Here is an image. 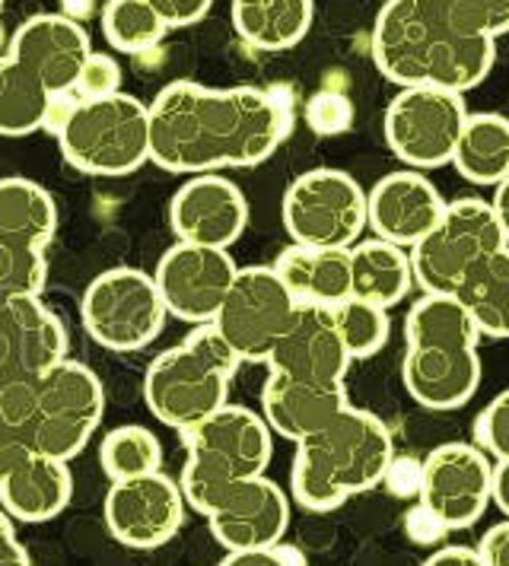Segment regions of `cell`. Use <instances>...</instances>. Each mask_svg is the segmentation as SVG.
<instances>
[{"label": "cell", "mask_w": 509, "mask_h": 566, "mask_svg": "<svg viewBox=\"0 0 509 566\" xmlns=\"http://www.w3.org/2000/svg\"><path fill=\"white\" fill-rule=\"evenodd\" d=\"M373 61L395 86H439L465 96L490 77L497 42L458 32L449 0H382Z\"/></svg>", "instance_id": "cell-2"}, {"label": "cell", "mask_w": 509, "mask_h": 566, "mask_svg": "<svg viewBox=\"0 0 509 566\" xmlns=\"http://www.w3.org/2000/svg\"><path fill=\"white\" fill-rule=\"evenodd\" d=\"M0 566H32L25 544L17 535L13 518L0 510Z\"/></svg>", "instance_id": "cell-44"}, {"label": "cell", "mask_w": 509, "mask_h": 566, "mask_svg": "<svg viewBox=\"0 0 509 566\" xmlns=\"http://www.w3.org/2000/svg\"><path fill=\"white\" fill-rule=\"evenodd\" d=\"M169 312L153 283L137 268H108L86 286L80 300L83 332L105 350L134 354L163 335Z\"/></svg>", "instance_id": "cell-9"}, {"label": "cell", "mask_w": 509, "mask_h": 566, "mask_svg": "<svg viewBox=\"0 0 509 566\" xmlns=\"http://www.w3.org/2000/svg\"><path fill=\"white\" fill-rule=\"evenodd\" d=\"M102 413L105 388L100 376L67 357L32 379L25 442L32 452L51 455L58 462H74L100 430Z\"/></svg>", "instance_id": "cell-7"}, {"label": "cell", "mask_w": 509, "mask_h": 566, "mask_svg": "<svg viewBox=\"0 0 509 566\" xmlns=\"http://www.w3.org/2000/svg\"><path fill=\"white\" fill-rule=\"evenodd\" d=\"M0 10H3V0H0Z\"/></svg>", "instance_id": "cell-49"}, {"label": "cell", "mask_w": 509, "mask_h": 566, "mask_svg": "<svg viewBox=\"0 0 509 566\" xmlns=\"http://www.w3.org/2000/svg\"><path fill=\"white\" fill-rule=\"evenodd\" d=\"M305 122H309V128L315 130V134H322V137L344 134L354 125V105L337 90H322V93H315L305 103Z\"/></svg>", "instance_id": "cell-40"}, {"label": "cell", "mask_w": 509, "mask_h": 566, "mask_svg": "<svg viewBox=\"0 0 509 566\" xmlns=\"http://www.w3.org/2000/svg\"><path fill=\"white\" fill-rule=\"evenodd\" d=\"M54 96L10 54L0 57V137H29L49 128Z\"/></svg>", "instance_id": "cell-32"}, {"label": "cell", "mask_w": 509, "mask_h": 566, "mask_svg": "<svg viewBox=\"0 0 509 566\" xmlns=\"http://www.w3.org/2000/svg\"><path fill=\"white\" fill-rule=\"evenodd\" d=\"M453 166L465 181L497 188L509 179V118L500 112H468Z\"/></svg>", "instance_id": "cell-28"}, {"label": "cell", "mask_w": 509, "mask_h": 566, "mask_svg": "<svg viewBox=\"0 0 509 566\" xmlns=\"http://www.w3.org/2000/svg\"><path fill=\"white\" fill-rule=\"evenodd\" d=\"M420 566H484V560L481 554L468 544H446V547L433 551Z\"/></svg>", "instance_id": "cell-46"}, {"label": "cell", "mask_w": 509, "mask_h": 566, "mask_svg": "<svg viewBox=\"0 0 509 566\" xmlns=\"http://www.w3.org/2000/svg\"><path fill=\"white\" fill-rule=\"evenodd\" d=\"M456 296L481 337H509V245L475 264L458 283Z\"/></svg>", "instance_id": "cell-31"}, {"label": "cell", "mask_w": 509, "mask_h": 566, "mask_svg": "<svg viewBox=\"0 0 509 566\" xmlns=\"http://www.w3.org/2000/svg\"><path fill=\"white\" fill-rule=\"evenodd\" d=\"M54 232L58 205L39 181L0 179V239L45 252Z\"/></svg>", "instance_id": "cell-30"}, {"label": "cell", "mask_w": 509, "mask_h": 566, "mask_svg": "<svg viewBox=\"0 0 509 566\" xmlns=\"http://www.w3.org/2000/svg\"><path fill=\"white\" fill-rule=\"evenodd\" d=\"M220 566H305V557L290 544L254 547V551H227Z\"/></svg>", "instance_id": "cell-41"}, {"label": "cell", "mask_w": 509, "mask_h": 566, "mask_svg": "<svg viewBox=\"0 0 509 566\" xmlns=\"http://www.w3.org/2000/svg\"><path fill=\"white\" fill-rule=\"evenodd\" d=\"M102 32L115 52L144 54L169 35V27L147 0H108L102 7Z\"/></svg>", "instance_id": "cell-34"}, {"label": "cell", "mask_w": 509, "mask_h": 566, "mask_svg": "<svg viewBox=\"0 0 509 566\" xmlns=\"http://www.w3.org/2000/svg\"><path fill=\"white\" fill-rule=\"evenodd\" d=\"M229 17L236 35L254 52H287L309 35L315 0H232Z\"/></svg>", "instance_id": "cell-26"}, {"label": "cell", "mask_w": 509, "mask_h": 566, "mask_svg": "<svg viewBox=\"0 0 509 566\" xmlns=\"http://www.w3.org/2000/svg\"><path fill=\"white\" fill-rule=\"evenodd\" d=\"M90 52H93V45H90L86 29L67 13L29 17L17 27L10 45H7V54L13 61H20L32 77L42 80V86L54 99H61L74 90L80 67L90 57Z\"/></svg>", "instance_id": "cell-19"}, {"label": "cell", "mask_w": 509, "mask_h": 566, "mask_svg": "<svg viewBox=\"0 0 509 566\" xmlns=\"http://www.w3.org/2000/svg\"><path fill=\"white\" fill-rule=\"evenodd\" d=\"M351 408L344 382H305L268 373L261 388V417L271 433L290 442L312 437L341 411Z\"/></svg>", "instance_id": "cell-22"}, {"label": "cell", "mask_w": 509, "mask_h": 566, "mask_svg": "<svg viewBox=\"0 0 509 566\" xmlns=\"http://www.w3.org/2000/svg\"><path fill=\"white\" fill-rule=\"evenodd\" d=\"M283 230L297 245L351 249L366 232V191L344 169H309L283 191Z\"/></svg>", "instance_id": "cell-10"}, {"label": "cell", "mask_w": 509, "mask_h": 566, "mask_svg": "<svg viewBox=\"0 0 509 566\" xmlns=\"http://www.w3.org/2000/svg\"><path fill=\"white\" fill-rule=\"evenodd\" d=\"M494 213H497V220H500V227H503V235H507L509 242V179L500 181L497 188H494Z\"/></svg>", "instance_id": "cell-48"}, {"label": "cell", "mask_w": 509, "mask_h": 566, "mask_svg": "<svg viewBox=\"0 0 509 566\" xmlns=\"http://www.w3.org/2000/svg\"><path fill=\"white\" fill-rule=\"evenodd\" d=\"M494 462L475 442H443L420 462V510L443 532L471 528L490 506Z\"/></svg>", "instance_id": "cell-13"}, {"label": "cell", "mask_w": 509, "mask_h": 566, "mask_svg": "<svg viewBox=\"0 0 509 566\" xmlns=\"http://www.w3.org/2000/svg\"><path fill=\"white\" fill-rule=\"evenodd\" d=\"M449 17L458 32L497 42L509 32V0H449Z\"/></svg>", "instance_id": "cell-37"}, {"label": "cell", "mask_w": 509, "mask_h": 566, "mask_svg": "<svg viewBox=\"0 0 509 566\" xmlns=\"http://www.w3.org/2000/svg\"><path fill=\"white\" fill-rule=\"evenodd\" d=\"M54 134L64 163L83 176L118 179L150 163L147 105L127 93L80 99L64 112Z\"/></svg>", "instance_id": "cell-6"}, {"label": "cell", "mask_w": 509, "mask_h": 566, "mask_svg": "<svg viewBox=\"0 0 509 566\" xmlns=\"http://www.w3.org/2000/svg\"><path fill=\"white\" fill-rule=\"evenodd\" d=\"M395 459L392 430L373 411L347 408L297 442L290 493L309 513H331L356 493L380 488Z\"/></svg>", "instance_id": "cell-3"}, {"label": "cell", "mask_w": 509, "mask_h": 566, "mask_svg": "<svg viewBox=\"0 0 509 566\" xmlns=\"http://www.w3.org/2000/svg\"><path fill=\"white\" fill-rule=\"evenodd\" d=\"M468 105L461 93L439 86H402L385 108V144L407 169H439L453 163Z\"/></svg>", "instance_id": "cell-11"}, {"label": "cell", "mask_w": 509, "mask_h": 566, "mask_svg": "<svg viewBox=\"0 0 509 566\" xmlns=\"http://www.w3.org/2000/svg\"><path fill=\"white\" fill-rule=\"evenodd\" d=\"M45 281H49V258L42 249L0 239V303L13 296H42Z\"/></svg>", "instance_id": "cell-36"}, {"label": "cell", "mask_w": 509, "mask_h": 566, "mask_svg": "<svg viewBox=\"0 0 509 566\" xmlns=\"http://www.w3.org/2000/svg\"><path fill=\"white\" fill-rule=\"evenodd\" d=\"M29 452H32V449H29V442H25L23 433H17V430H10V427L0 423V488H3V481H7V474L23 462Z\"/></svg>", "instance_id": "cell-45"}, {"label": "cell", "mask_w": 509, "mask_h": 566, "mask_svg": "<svg viewBox=\"0 0 509 566\" xmlns=\"http://www.w3.org/2000/svg\"><path fill=\"white\" fill-rule=\"evenodd\" d=\"M490 503L509 518V459L494 462V481H490Z\"/></svg>", "instance_id": "cell-47"}, {"label": "cell", "mask_w": 509, "mask_h": 566, "mask_svg": "<svg viewBox=\"0 0 509 566\" xmlns=\"http://www.w3.org/2000/svg\"><path fill=\"white\" fill-rule=\"evenodd\" d=\"M71 496H74V474L67 462H58L42 452H29L3 481L0 510L13 522L39 525L64 513L71 506Z\"/></svg>", "instance_id": "cell-24"}, {"label": "cell", "mask_w": 509, "mask_h": 566, "mask_svg": "<svg viewBox=\"0 0 509 566\" xmlns=\"http://www.w3.org/2000/svg\"><path fill=\"white\" fill-rule=\"evenodd\" d=\"M67 328L42 296L0 303V388L42 376L54 363L67 360Z\"/></svg>", "instance_id": "cell-17"}, {"label": "cell", "mask_w": 509, "mask_h": 566, "mask_svg": "<svg viewBox=\"0 0 509 566\" xmlns=\"http://www.w3.org/2000/svg\"><path fill=\"white\" fill-rule=\"evenodd\" d=\"M484 366L478 350H436L407 347L402 382L407 395L427 411H458L481 386Z\"/></svg>", "instance_id": "cell-23"}, {"label": "cell", "mask_w": 509, "mask_h": 566, "mask_svg": "<svg viewBox=\"0 0 509 566\" xmlns=\"http://www.w3.org/2000/svg\"><path fill=\"white\" fill-rule=\"evenodd\" d=\"M334 325H337V335L344 340V350L351 360L376 357L388 344V332H392L388 310L354 300V296H347L344 303L334 306Z\"/></svg>", "instance_id": "cell-35"}, {"label": "cell", "mask_w": 509, "mask_h": 566, "mask_svg": "<svg viewBox=\"0 0 509 566\" xmlns=\"http://www.w3.org/2000/svg\"><path fill=\"white\" fill-rule=\"evenodd\" d=\"M507 245V235L490 201H446L439 223L417 245L407 249L414 286H420L424 293H456L458 283L468 277L475 264Z\"/></svg>", "instance_id": "cell-8"}, {"label": "cell", "mask_w": 509, "mask_h": 566, "mask_svg": "<svg viewBox=\"0 0 509 566\" xmlns=\"http://www.w3.org/2000/svg\"><path fill=\"white\" fill-rule=\"evenodd\" d=\"M297 306H337L351 296V252L290 242L271 264Z\"/></svg>", "instance_id": "cell-25"}, {"label": "cell", "mask_w": 509, "mask_h": 566, "mask_svg": "<svg viewBox=\"0 0 509 566\" xmlns=\"http://www.w3.org/2000/svg\"><path fill=\"white\" fill-rule=\"evenodd\" d=\"M446 198L424 172L398 169L366 191V230L392 245L411 249L439 223Z\"/></svg>", "instance_id": "cell-20"}, {"label": "cell", "mask_w": 509, "mask_h": 566, "mask_svg": "<svg viewBox=\"0 0 509 566\" xmlns=\"http://www.w3.org/2000/svg\"><path fill=\"white\" fill-rule=\"evenodd\" d=\"M239 366V357L214 325H195L181 344L163 350L147 366L144 401L159 423L185 433L227 405L229 382Z\"/></svg>", "instance_id": "cell-4"}, {"label": "cell", "mask_w": 509, "mask_h": 566, "mask_svg": "<svg viewBox=\"0 0 509 566\" xmlns=\"http://www.w3.org/2000/svg\"><path fill=\"white\" fill-rule=\"evenodd\" d=\"M185 513L188 503L181 488L166 471L115 481L102 503L108 535L131 551H156L169 544L185 525Z\"/></svg>", "instance_id": "cell-14"}, {"label": "cell", "mask_w": 509, "mask_h": 566, "mask_svg": "<svg viewBox=\"0 0 509 566\" xmlns=\"http://www.w3.org/2000/svg\"><path fill=\"white\" fill-rule=\"evenodd\" d=\"M236 271L239 268L229 258V249L176 242L159 258L153 271V283L169 315H176L188 325H210Z\"/></svg>", "instance_id": "cell-15"}, {"label": "cell", "mask_w": 509, "mask_h": 566, "mask_svg": "<svg viewBox=\"0 0 509 566\" xmlns=\"http://www.w3.org/2000/svg\"><path fill=\"white\" fill-rule=\"evenodd\" d=\"M169 227L178 242L229 249L249 227V201L220 172L191 176L169 201Z\"/></svg>", "instance_id": "cell-18"}, {"label": "cell", "mask_w": 509, "mask_h": 566, "mask_svg": "<svg viewBox=\"0 0 509 566\" xmlns=\"http://www.w3.org/2000/svg\"><path fill=\"white\" fill-rule=\"evenodd\" d=\"M407 347L436 350H478L481 332L456 293H424L405 318Z\"/></svg>", "instance_id": "cell-29"}, {"label": "cell", "mask_w": 509, "mask_h": 566, "mask_svg": "<svg viewBox=\"0 0 509 566\" xmlns=\"http://www.w3.org/2000/svg\"><path fill=\"white\" fill-rule=\"evenodd\" d=\"M204 518L227 551L274 547L290 528V496L271 478H242L214 493Z\"/></svg>", "instance_id": "cell-16"}, {"label": "cell", "mask_w": 509, "mask_h": 566, "mask_svg": "<svg viewBox=\"0 0 509 566\" xmlns=\"http://www.w3.org/2000/svg\"><path fill=\"white\" fill-rule=\"evenodd\" d=\"M293 312H297V300L280 283L274 268L252 264L236 271L210 325L227 340V347L239 357V363H268Z\"/></svg>", "instance_id": "cell-12"}, {"label": "cell", "mask_w": 509, "mask_h": 566, "mask_svg": "<svg viewBox=\"0 0 509 566\" xmlns=\"http://www.w3.org/2000/svg\"><path fill=\"white\" fill-rule=\"evenodd\" d=\"M351 296L382 310L398 306L414 286L411 255L385 239H360L351 249Z\"/></svg>", "instance_id": "cell-27"}, {"label": "cell", "mask_w": 509, "mask_h": 566, "mask_svg": "<svg viewBox=\"0 0 509 566\" xmlns=\"http://www.w3.org/2000/svg\"><path fill=\"white\" fill-rule=\"evenodd\" d=\"M122 80H125V71L115 54L90 52L80 67L74 90L80 93V99H105V96L122 93Z\"/></svg>", "instance_id": "cell-39"}, {"label": "cell", "mask_w": 509, "mask_h": 566, "mask_svg": "<svg viewBox=\"0 0 509 566\" xmlns=\"http://www.w3.org/2000/svg\"><path fill=\"white\" fill-rule=\"evenodd\" d=\"M475 446H481L494 462L509 459V388L500 391L478 413V420H475Z\"/></svg>", "instance_id": "cell-38"}, {"label": "cell", "mask_w": 509, "mask_h": 566, "mask_svg": "<svg viewBox=\"0 0 509 566\" xmlns=\"http://www.w3.org/2000/svg\"><path fill=\"white\" fill-rule=\"evenodd\" d=\"M100 462L112 484L144 478L153 471H163V442L147 427L125 423V427H115L112 433L102 437Z\"/></svg>", "instance_id": "cell-33"}, {"label": "cell", "mask_w": 509, "mask_h": 566, "mask_svg": "<svg viewBox=\"0 0 509 566\" xmlns=\"http://www.w3.org/2000/svg\"><path fill=\"white\" fill-rule=\"evenodd\" d=\"M351 363L334 325V306H297L268 357L271 373L305 382H344Z\"/></svg>", "instance_id": "cell-21"}, {"label": "cell", "mask_w": 509, "mask_h": 566, "mask_svg": "<svg viewBox=\"0 0 509 566\" xmlns=\"http://www.w3.org/2000/svg\"><path fill=\"white\" fill-rule=\"evenodd\" d=\"M147 3L159 13V20L169 27V32L201 23L214 7V0H147Z\"/></svg>", "instance_id": "cell-42"}, {"label": "cell", "mask_w": 509, "mask_h": 566, "mask_svg": "<svg viewBox=\"0 0 509 566\" xmlns=\"http://www.w3.org/2000/svg\"><path fill=\"white\" fill-rule=\"evenodd\" d=\"M150 163L173 176L252 169L278 154L290 112L271 90L173 80L147 105Z\"/></svg>", "instance_id": "cell-1"}, {"label": "cell", "mask_w": 509, "mask_h": 566, "mask_svg": "<svg viewBox=\"0 0 509 566\" xmlns=\"http://www.w3.org/2000/svg\"><path fill=\"white\" fill-rule=\"evenodd\" d=\"M185 442V468L178 488L188 510L204 513L214 493L242 478H258L274 459V433L258 411L224 405L191 430L178 433Z\"/></svg>", "instance_id": "cell-5"}, {"label": "cell", "mask_w": 509, "mask_h": 566, "mask_svg": "<svg viewBox=\"0 0 509 566\" xmlns=\"http://www.w3.org/2000/svg\"><path fill=\"white\" fill-rule=\"evenodd\" d=\"M475 551L481 554L484 566H509V518L490 525Z\"/></svg>", "instance_id": "cell-43"}]
</instances>
